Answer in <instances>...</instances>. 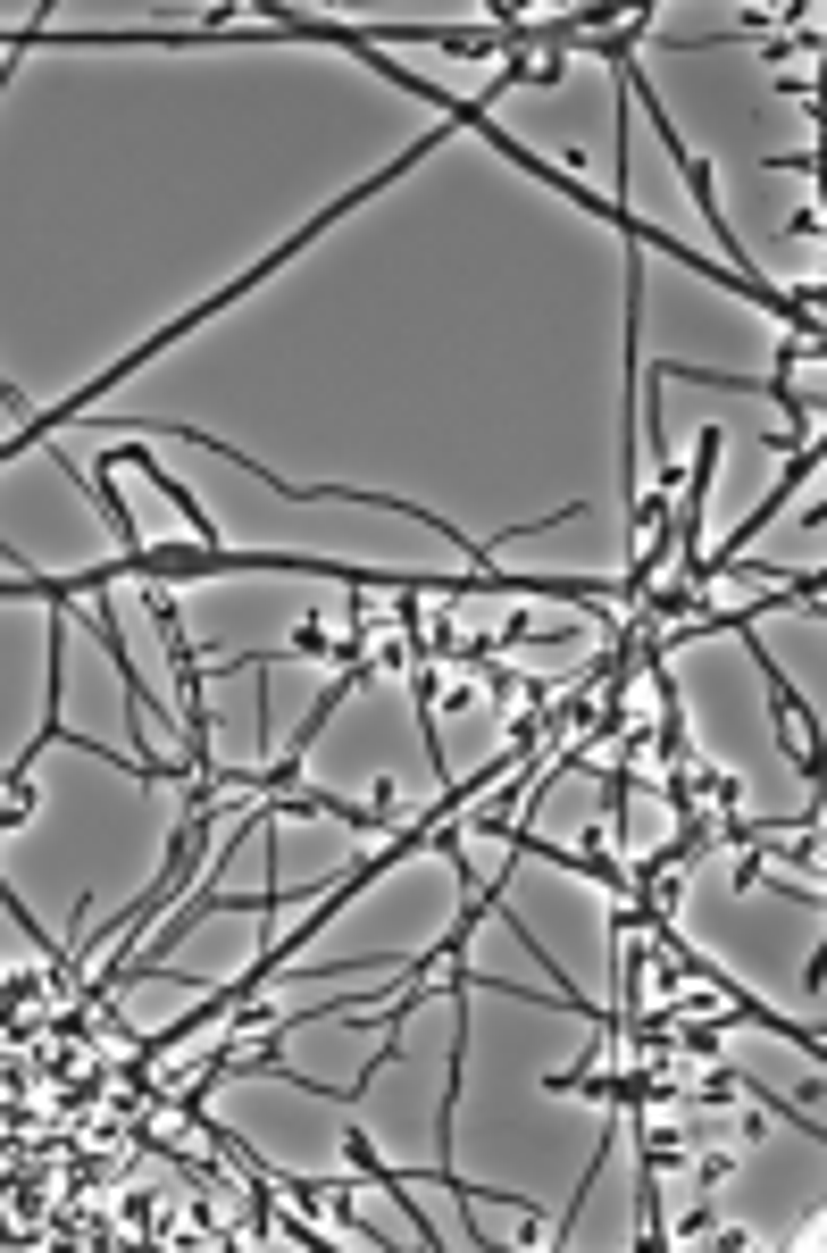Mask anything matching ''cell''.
Masks as SVG:
<instances>
[{
  "label": "cell",
  "mask_w": 827,
  "mask_h": 1253,
  "mask_svg": "<svg viewBox=\"0 0 827 1253\" xmlns=\"http://www.w3.org/2000/svg\"><path fill=\"white\" fill-rule=\"evenodd\" d=\"M685 1053H702V1061H711V1053H719V1020H702V1028H685Z\"/></svg>",
  "instance_id": "2"
},
{
  "label": "cell",
  "mask_w": 827,
  "mask_h": 1253,
  "mask_svg": "<svg viewBox=\"0 0 827 1253\" xmlns=\"http://www.w3.org/2000/svg\"><path fill=\"white\" fill-rule=\"evenodd\" d=\"M610 1137H619V1111H610V1128H602V1153H594V1170L610 1162ZM594 1170H585V1187H594ZM585 1187H577V1195H585ZM577 1212H585V1203H569V1212H560V1228H543V1237H552V1245H569V1228H577Z\"/></svg>",
  "instance_id": "1"
}]
</instances>
